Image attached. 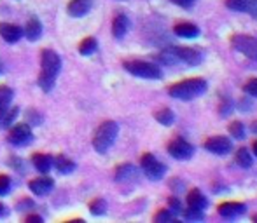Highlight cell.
Wrapping results in <instances>:
<instances>
[{
	"mask_svg": "<svg viewBox=\"0 0 257 223\" xmlns=\"http://www.w3.org/2000/svg\"><path fill=\"white\" fill-rule=\"evenodd\" d=\"M41 64H42V72H41V75H39V86H41V89H44V91H51L54 80H56L58 72H60V68H61V60L54 51L46 49V51H42Z\"/></svg>",
	"mask_w": 257,
	"mask_h": 223,
	"instance_id": "cell-1",
	"label": "cell"
},
{
	"mask_svg": "<svg viewBox=\"0 0 257 223\" xmlns=\"http://www.w3.org/2000/svg\"><path fill=\"white\" fill-rule=\"evenodd\" d=\"M206 91V82L203 78H189V80H182L173 84L168 89L170 96L177 100H182V102H189L198 96H201Z\"/></svg>",
	"mask_w": 257,
	"mask_h": 223,
	"instance_id": "cell-2",
	"label": "cell"
},
{
	"mask_svg": "<svg viewBox=\"0 0 257 223\" xmlns=\"http://www.w3.org/2000/svg\"><path fill=\"white\" fill-rule=\"evenodd\" d=\"M119 126L114 120H107L96 129L95 136H93V146L98 154H105L112 145H114L115 138H117Z\"/></svg>",
	"mask_w": 257,
	"mask_h": 223,
	"instance_id": "cell-3",
	"label": "cell"
},
{
	"mask_svg": "<svg viewBox=\"0 0 257 223\" xmlns=\"http://www.w3.org/2000/svg\"><path fill=\"white\" fill-rule=\"evenodd\" d=\"M126 72H130L135 77H142V78H161V70L159 66H156L154 63L149 61H140V60H133V61H126L124 63Z\"/></svg>",
	"mask_w": 257,
	"mask_h": 223,
	"instance_id": "cell-4",
	"label": "cell"
},
{
	"mask_svg": "<svg viewBox=\"0 0 257 223\" xmlns=\"http://www.w3.org/2000/svg\"><path fill=\"white\" fill-rule=\"evenodd\" d=\"M231 46L236 49L238 52L245 54L250 60H257V38L250 35H234L231 38Z\"/></svg>",
	"mask_w": 257,
	"mask_h": 223,
	"instance_id": "cell-5",
	"label": "cell"
},
{
	"mask_svg": "<svg viewBox=\"0 0 257 223\" xmlns=\"http://www.w3.org/2000/svg\"><path fill=\"white\" fill-rule=\"evenodd\" d=\"M140 164H142V169L144 172L147 174V178L149 180H161L163 176H165V164H161L158 159L153 156V154H146V156L142 157V160H140Z\"/></svg>",
	"mask_w": 257,
	"mask_h": 223,
	"instance_id": "cell-6",
	"label": "cell"
},
{
	"mask_svg": "<svg viewBox=\"0 0 257 223\" xmlns=\"http://www.w3.org/2000/svg\"><path fill=\"white\" fill-rule=\"evenodd\" d=\"M168 154L172 157H175V159H179V160H187V159H191V157H193L194 146L191 145V143H187L186 140L175 138V140H172V142H170Z\"/></svg>",
	"mask_w": 257,
	"mask_h": 223,
	"instance_id": "cell-7",
	"label": "cell"
},
{
	"mask_svg": "<svg viewBox=\"0 0 257 223\" xmlns=\"http://www.w3.org/2000/svg\"><path fill=\"white\" fill-rule=\"evenodd\" d=\"M203 146L208 152L215 154V156H226V154H229L231 148H233V143H231V140L226 138V136H213V138L206 140Z\"/></svg>",
	"mask_w": 257,
	"mask_h": 223,
	"instance_id": "cell-8",
	"label": "cell"
},
{
	"mask_svg": "<svg viewBox=\"0 0 257 223\" xmlns=\"http://www.w3.org/2000/svg\"><path fill=\"white\" fill-rule=\"evenodd\" d=\"M34 140V134H32L30 126L27 124H16L9 132V142L13 145H27Z\"/></svg>",
	"mask_w": 257,
	"mask_h": 223,
	"instance_id": "cell-9",
	"label": "cell"
},
{
	"mask_svg": "<svg viewBox=\"0 0 257 223\" xmlns=\"http://www.w3.org/2000/svg\"><path fill=\"white\" fill-rule=\"evenodd\" d=\"M173 52H175L177 60L184 61V63L191 64V66H196V64H200L201 60H203L201 52L193 48H173Z\"/></svg>",
	"mask_w": 257,
	"mask_h": 223,
	"instance_id": "cell-10",
	"label": "cell"
},
{
	"mask_svg": "<svg viewBox=\"0 0 257 223\" xmlns=\"http://www.w3.org/2000/svg\"><path fill=\"white\" fill-rule=\"evenodd\" d=\"M226 6L231 10L250 14L254 20H257V0H226Z\"/></svg>",
	"mask_w": 257,
	"mask_h": 223,
	"instance_id": "cell-11",
	"label": "cell"
},
{
	"mask_svg": "<svg viewBox=\"0 0 257 223\" xmlns=\"http://www.w3.org/2000/svg\"><path fill=\"white\" fill-rule=\"evenodd\" d=\"M0 35H2V38L6 42H9V44H14V42H18L21 38V35H23V30H21L20 26H16V24L0 23Z\"/></svg>",
	"mask_w": 257,
	"mask_h": 223,
	"instance_id": "cell-12",
	"label": "cell"
},
{
	"mask_svg": "<svg viewBox=\"0 0 257 223\" xmlns=\"http://www.w3.org/2000/svg\"><path fill=\"white\" fill-rule=\"evenodd\" d=\"M245 213V204L241 202H224L219 206V214L224 218H236Z\"/></svg>",
	"mask_w": 257,
	"mask_h": 223,
	"instance_id": "cell-13",
	"label": "cell"
},
{
	"mask_svg": "<svg viewBox=\"0 0 257 223\" xmlns=\"http://www.w3.org/2000/svg\"><path fill=\"white\" fill-rule=\"evenodd\" d=\"M30 190L35 196H46L53 190V180L51 178H35L28 183Z\"/></svg>",
	"mask_w": 257,
	"mask_h": 223,
	"instance_id": "cell-14",
	"label": "cell"
},
{
	"mask_svg": "<svg viewBox=\"0 0 257 223\" xmlns=\"http://www.w3.org/2000/svg\"><path fill=\"white\" fill-rule=\"evenodd\" d=\"M89 9H91V0H72L68 4V14L74 18L84 16Z\"/></svg>",
	"mask_w": 257,
	"mask_h": 223,
	"instance_id": "cell-15",
	"label": "cell"
},
{
	"mask_svg": "<svg viewBox=\"0 0 257 223\" xmlns=\"http://www.w3.org/2000/svg\"><path fill=\"white\" fill-rule=\"evenodd\" d=\"M137 178H139V171H137V168L132 166V164H122V166H119L117 171H115V180H117L119 183L132 182V180H137Z\"/></svg>",
	"mask_w": 257,
	"mask_h": 223,
	"instance_id": "cell-16",
	"label": "cell"
},
{
	"mask_svg": "<svg viewBox=\"0 0 257 223\" xmlns=\"http://www.w3.org/2000/svg\"><path fill=\"white\" fill-rule=\"evenodd\" d=\"M173 32H175L179 37L182 38H194L200 35V28L196 26V24L193 23H179L175 24V28H173Z\"/></svg>",
	"mask_w": 257,
	"mask_h": 223,
	"instance_id": "cell-17",
	"label": "cell"
},
{
	"mask_svg": "<svg viewBox=\"0 0 257 223\" xmlns=\"http://www.w3.org/2000/svg\"><path fill=\"white\" fill-rule=\"evenodd\" d=\"M130 28V21L128 18L124 16V14H119V16H115L114 23H112V34H114L115 38H122L126 35V32H128Z\"/></svg>",
	"mask_w": 257,
	"mask_h": 223,
	"instance_id": "cell-18",
	"label": "cell"
},
{
	"mask_svg": "<svg viewBox=\"0 0 257 223\" xmlns=\"http://www.w3.org/2000/svg\"><path fill=\"white\" fill-rule=\"evenodd\" d=\"M187 204H189L191 208H196V210H205V208L208 206V200H206V197L201 194V190L193 188L187 194Z\"/></svg>",
	"mask_w": 257,
	"mask_h": 223,
	"instance_id": "cell-19",
	"label": "cell"
},
{
	"mask_svg": "<svg viewBox=\"0 0 257 223\" xmlns=\"http://www.w3.org/2000/svg\"><path fill=\"white\" fill-rule=\"evenodd\" d=\"M32 162H34L35 169H39L41 172H48L53 166V159L48 154H35Z\"/></svg>",
	"mask_w": 257,
	"mask_h": 223,
	"instance_id": "cell-20",
	"label": "cell"
},
{
	"mask_svg": "<svg viewBox=\"0 0 257 223\" xmlns=\"http://www.w3.org/2000/svg\"><path fill=\"white\" fill-rule=\"evenodd\" d=\"M25 35H27L28 40H37L42 35V24L39 23V20H30L27 23V28H25Z\"/></svg>",
	"mask_w": 257,
	"mask_h": 223,
	"instance_id": "cell-21",
	"label": "cell"
},
{
	"mask_svg": "<svg viewBox=\"0 0 257 223\" xmlns=\"http://www.w3.org/2000/svg\"><path fill=\"white\" fill-rule=\"evenodd\" d=\"M56 169L60 172H63V174H68V172H72L75 169V164L72 162V160H68L67 157L60 156V157H56Z\"/></svg>",
	"mask_w": 257,
	"mask_h": 223,
	"instance_id": "cell-22",
	"label": "cell"
},
{
	"mask_svg": "<svg viewBox=\"0 0 257 223\" xmlns=\"http://www.w3.org/2000/svg\"><path fill=\"white\" fill-rule=\"evenodd\" d=\"M95 51H96V40L93 37L84 38V40L79 44V52H81V54L88 56V54H91V52H95Z\"/></svg>",
	"mask_w": 257,
	"mask_h": 223,
	"instance_id": "cell-23",
	"label": "cell"
},
{
	"mask_svg": "<svg viewBox=\"0 0 257 223\" xmlns=\"http://www.w3.org/2000/svg\"><path fill=\"white\" fill-rule=\"evenodd\" d=\"M156 120L159 122V124H163V126H170L173 122V112L170 110V108H163V110H159V112H156Z\"/></svg>",
	"mask_w": 257,
	"mask_h": 223,
	"instance_id": "cell-24",
	"label": "cell"
},
{
	"mask_svg": "<svg viewBox=\"0 0 257 223\" xmlns=\"http://www.w3.org/2000/svg\"><path fill=\"white\" fill-rule=\"evenodd\" d=\"M236 162L240 164L241 168L248 169V168L252 166V156H250V152H248L247 148H240V150H238V154H236Z\"/></svg>",
	"mask_w": 257,
	"mask_h": 223,
	"instance_id": "cell-25",
	"label": "cell"
},
{
	"mask_svg": "<svg viewBox=\"0 0 257 223\" xmlns=\"http://www.w3.org/2000/svg\"><path fill=\"white\" fill-rule=\"evenodd\" d=\"M229 134L233 136L234 140H241L245 136V128L241 122L234 120L233 124H229Z\"/></svg>",
	"mask_w": 257,
	"mask_h": 223,
	"instance_id": "cell-26",
	"label": "cell"
},
{
	"mask_svg": "<svg viewBox=\"0 0 257 223\" xmlns=\"http://www.w3.org/2000/svg\"><path fill=\"white\" fill-rule=\"evenodd\" d=\"M89 211H91L93 214H103L105 211H107V202H105L103 199H95L91 204H89Z\"/></svg>",
	"mask_w": 257,
	"mask_h": 223,
	"instance_id": "cell-27",
	"label": "cell"
},
{
	"mask_svg": "<svg viewBox=\"0 0 257 223\" xmlns=\"http://www.w3.org/2000/svg\"><path fill=\"white\" fill-rule=\"evenodd\" d=\"M158 60L159 61H163V64H175L177 61V56H175V52H173V49H168V51H163L161 54L158 56Z\"/></svg>",
	"mask_w": 257,
	"mask_h": 223,
	"instance_id": "cell-28",
	"label": "cell"
},
{
	"mask_svg": "<svg viewBox=\"0 0 257 223\" xmlns=\"http://www.w3.org/2000/svg\"><path fill=\"white\" fill-rule=\"evenodd\" d=\"M13 96H14L13 89L7 88V86H0V103H2V105H6V106L9 105Z\"/></svg>",
	"mask_w": 257,
	"mask_h": 223,
	"instance_id": "cell-29",
	"label": "cell"
},
{
	"mask_svg": "<svg viewBox=\"0 0 257 223\" xmlns=\"http://www.w3.org/2000/svg\"><path fill=\"white\" fill-rule=\"evenodd\" d=\"M184 216H186V220H203V210H196V208H191L189 210H186V213H184Z\"/></svg>",
	"mask_w": 257,
	"mask_h": 223,
	"instance_id": "cell-30",
	"label": "cell"
},
{
	"mask_svg": "<svg viewBox=\"0 0 257 223\" xmlns=\"http://www.w3.org/2000/svg\"><path fill=\"white\" fill-rule=\"evenodd\" d=\"M172 220H173V213L170 210H161L154 216V222L156 223H166V222H172Z\"/></svg>",
	"mask_w": 257,
	"mask_h": 223,
	"instance_id": "cell-31",
	"label": "cell"
},
{
	"mask_svg": "<svg viewBox=\"0 0 257 223\" xmlns=\"http://www.w3.org/2000/svg\"><path fill=\"white\" fill-rule=\"evenodd\" d=\"M243 91L247 92L248 96H254V98H257V78H250V80L243 86Z\"/></svg>",
	"mask_w": 257,
	"mask_h": 223,
	"instance_id": "cell-32",
	"label": "cell"
},
{
	"mask_svg": "<svg viewBox=\"0 0 257 223\" xmlns=\"http://www.w3.org/2000/svg\"><path fill=\"white\" fill-rule=\"evenodd\" d=\"M11 188V178L6 174L0 176V196H6Z\"/></svg>",
	"mask_w": 257,
	"mask_h": 223,
	"instance_id": "cell-33",
	"label": "cell"
},
{
	"mask_svg": "<svg viewBox=\"0 0 257 223\" xmlns=\"http://www.w3.org/2000/svg\"><path fill=\"white\" fill-rule=\"evenodd\" d=\"M16 117H18V108H13V110L9 112V114L6 112V115L2 117V120H4V124H6V126H13V120Z\"/></svg>",
	"mask_w": 257,
	"mask_h": 223,
	"instance_id": "cell-34",
	"label": "cell"
},
{
	"mask_svg": "<svg viewBox=\"0 0 257 223\" xmlns=\"http://www.w3.org/2000/svg\"><path fill=\"white\" fill-rule=\"evenodd\" d=\"M168 206H170V211H172V213H179L180 211V200L177 199V197H170Z\"/></svg>",
	"mask_w": 257,
	"mask_h": 223,
	"instance_id": "cell-35",
	"label": "cell"
},
{
	"mask_svg": "<svg viewBox=\"0 0 257 223\" xmlns=\"http://www.w3.org/2000/svg\"><path fill=\"white\" fill-rule=\"evenodd\" d=\"M170 2H173L175 6L184 7V9H189V7L194 6V0H170Z\"/></svg>",
	"mask_w": 257,
	"mask_h": 223,
	"instance_id": "cell-36",
	"label": "cell"
},
{
	"mask_svg": "<svg viewBox=\"0 0 257 223\" xmlns=\"http://www.w3.org/2000/svg\"><path fill=\"white\" fill-rule=\"evenodd\" d=\"M27 222H28V223H30V222L41 223V222H42V218H41V216H35V214H30V216L27 218Z\"/></svg>",
	"mask_w": 257,
	"mask_h": 223,
	"instance_id": "cell-37",
	"label": "cell"
},
{
	"mask_svg": "<svg viewBox=\"0 0 257 223\" xmlns=\"http://www.w3.org/2000/svg\"><path fill=\"white\" fill-rule=\"evenodd\" d=\"M4 115H6V105H2V103H0V120H2Z\"/></svg>",
	"mask_w": 257,
	"mask_h": 223,
	"instance_id": "cell-38",
	"label": "cell"
},
{
	"mask_svg": "<svg viewBox=\"0 0 257 223\" xmlns=\"http://www.w3.org/2000/svg\"><path fill=\"white\" fill-rule=\"evenodd\" d=\"M6 214H7L6 206H4V204H0V216H6Z\"/></svg>",
	"mask_w": 257,
	"mask_h": 223,
	"instance_id": "cell-39",
	"label": "cell"
},
{
	"mask_svg": "<svg viewBox=\"0 0 257 223\" xmlns=\"http://www.w3.org/2000/svg\"><path fill=\"white\" fill-rule=\"evenodd\" d=\"M250 129H252V131H254V132H255V134H257V120H255V122H252Z\"/></svg>",
	"mask_w": 257,
	"mask_h": 223,
	"instance_id": "cell-40",
	"label": "cell"
},
{
	"mask_svg": "<svg viewBox=\"0 0 257 223\" xmlns=\"http://www.w3.org/2000/svg\"><path fill=\"white\" fill-rule=\"evenodd\" d=\"M252 150H254V154H255V156H257V140H255V142H254V145H252Z\"/></svg>",
	"mask_w": 257,
	"mask_h": 223,
	"instance_id": "cell-41",
	"label": "cell"
},
{
	"mask_svg": "<svg viewBox=\"0 0 257 223\" xmlns=\"http://www.w3.org/2000/svg\"><path fill=\"white\" fill-rule=\"evenodd\" d=\"M2 72H4V64L0 63V74H2Z\"/></svg>",
	"mask_w": 257,
	"mask_h": 223,
	"instance_id": "cell-42",
	"label": "cell"
},
{
	"mask_svg": "<svg viewBox=\"0 0 257 223\" xmlns=\"http://www.w3.org/2000/svg\"><path fill=\"white\" fill-rule=\"evenodd\" d=\"M252 220H254V222H257V214H255V216H254V218H252Z\"/></svg>",
	"mask_w": 257,
	"mask_h": 223,
	"instance_id": "cell-43",
	"label": "cell"
}]
</instances>
